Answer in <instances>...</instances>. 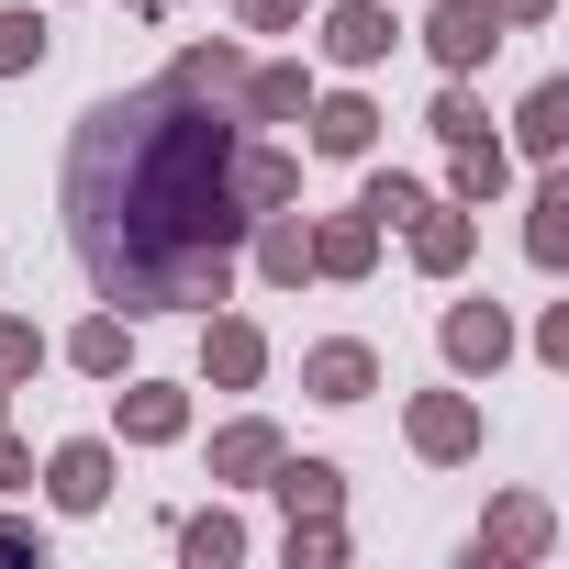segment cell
I'll list each match as a JSON object with an SVG mask.
<instances>
[{
	"label": "cell",
	"mask_w": 569,
	"mask_h": 569,
	"mask_svg": "<svg viewBox=\"0 0 569 569\" xmlns=\"http://www.w3.org/2000/svg\"><path fill=\"white\" fill-rule=\"evenodd\" d=\"M436 134H447V146H469V134H480V101H469V90H447V101H436Z\"/></svg>",
	"instance_id": "83f0119b"
},
{
	"label": "cell",
	"mask_w": 569,
	"mask_h": 569,
	"mask_svg": "<svg viewBox=\"0 0 569 569\" xmlns=\"http://www.w3.org/2000/svg\"><path fill=\"white\" fill-rule=\"evenodd\" d=\"M223 190H234V212L257 223V212H279V201L302 190V168L279 157V146H234V179H223Z\"/></svg>",
	"instance_id": "8992f818"
},
{
	"label": "cell",
	"mask_w": 569,
	"mask_h": 569,
	"mask_svg": "<svg viewBox=\"0 0 569 569\" xmlns=\"http://www.w3.org/2000/svg\"><path fill=\"white\" fill-rule=\"evenodd\" d=\"M46 57V23L34 12H0V68H34Z\"/></svg>",
	"instance_id": "4316f807"
},
{
	"label": "cell",
	"mask_w": 569,
	"mask_h": 569,
	"mask_svg": "<svg viewBox=\"0 0 569 569\" xmlns=\"http://www.w3.org/2000/svg\"><path fill=\"white\" fill-rule=\"evenodd\" d=\"M34 369H46V336L23 313H0V380H34Z\"/></svg>",
	"instance_id": "484cf974"
},
{
	"label": "cell",
	"mask_w": 569,
	"mask_h": 569,
	"mask_svg": "<svg viewBox=\"0 0 569 569\" xmlns=\"http://www.w3.org/2000/svg\"><path fill=\"white\" fill-rule=\"evenodd\" d=\"M179 425H190V402H179L168 380H134V391H123V436H134V447H168Z\"/></svg>",
	"instance_id": "5bb4252c"
},
{
	"label": "cell",
	"mask_w": 569,
	"mask_h": 569,
	"mask_svg": "<svg viewBox=\"0 0 569 569\" xmlns=\"http://www.w3.org/2000/svg\"><path fill=\"white\" fill-rule=\"evenodd\" d=\"M257 369H268V336H257L246 313H212V336H201V380H212V391H257Z\"/></svg>",
	"instance_id": "3957f363"
},
{
	"label": "cell",
	"mask_w": 569,
	"mask_h": 569,
	"mask_svg": "<svg viewBox=\"0 0 569 569\" xmlns=\"http://www.w3.org/2000/svg\"><path fill=\"white\" fill-rule=\"evenodd\" d=\"M234 112L157 79L134 101H101L68 146V234L101 279V302L146 313L157 268L179 246H234L246 212H234Z\"/></svg>",
	"instance_id": "6da1fadb"
},
{
	"label": "cell",
	"mask_w": 569,
	"mask_h": 569,
	"mask_svg": "<svg viewBox=\"0 0 569 569\" xmlns=\"http://www.w3.org/2000/svg\"><path fill=\"white\" fill-rule=\"evenodd\" d=\"M369 257H380V223H369V212H336V223H313V268H325V279H358Z\"/></svg>",
	"instance_id": "7c38bea8"
},
{
	"label": "cell",
	"mask_w": 569,
	"mask_h": 569,
	"mask_svg": "<svg viewBox=\"0 0 569 569\" xmlns=\"http://www.w3.org/2000/svg\"><path fill=\"white\" fill-rule=\"evenodd\" d=\"M402 34H391V12H380V0H347V12H325V57L336 68H380Z\"/></svg>",
	"instance_id": "52a82bcc"
},
{
	"label": "cell",
	"mask_w": 569,
	"mask_h": 569,
	"mask_svg": "<svg viewBox=\"0 0 569 569\" xmlns=\"http://www.w3.org/2000/svg\"><path fill=\"white\" fill-rule=\"evenodd\" d=\"M134 12H168V0H134Z\"/></svg>",
	"instance_id": "d6a6232c"
},
{
	"label": "cell",
	"mask_w": 569,
	"mask_h": 569,
	"mask_svg": "<svg viewBox=\"0 0 569 569\" xmlns=\"http://www.w3.org/2000/svg\"><path fill=\"white\" fill-rule=\"evenodd\" d=\"M268 469H279V436L268 425H223L212 436V480H268Z\"/></svg>",
	"instance_id": "d6986e66"
},
{
	"label": "cell",
	"mask_w": 569,
	"mask_h": 569,
	"mask_svg": "<svg viewBox=\"0 0 569 569\" xmlns=\"http://www.w3.org/2000/svg\"><path fill=\"white\" fill-rule=\"evenodd\" d=\"M168 79H179V90H201V101H234V90H246V57H234V46H190Z\"/></svg>",
	"instance_id": "ffe728a7"
},
{
	"label": "cell",
	"mask_w": 569,
	"mask_h": 569,
	"mask_svg": "<svg viewBox=\"0 0 569 569\" xmlns=\"http://www.w3.org/2000/svg\"><path fill=\"white\" fill-rule=\"evenodd\" d=\"M447 190H458V201H491V190H502V146H491V134H469V146H458V168H447Z\"/></svg>",
	"instance_id": "cb8c5ba5"
},
{
	"label": "cell",
	"mask_w": 569,
	"mask_h": 569,
	"mask_svg": "<svg viewBox=\"0 0 569 569\" xmlns=\"http://www.w3.org/2000/svg\"><path fill=\"white\" fill-rule=\"evenodd\" d=\"M402 234H413V268H436V279H458V268H469V246H480V223H469V212H436V201H425Z\"/></svg>",
	"instance_id": "30bf717a"
},
{
	"label": "cell",
	"mask_w": 569,
	"mask_h": 569,
	"mask_svg": "<svg viewBox=\"0 0 569 569\" xmlns=\"http://www.w3.org/2000/svg\"><path fill=\"white\" fill-rule=\"evenodd\" d=\"M279 502H291V513H336L347 502V469L336 458H279Z\"/></svg>",
	"instance_id": "e0dca14e"
},
{
	"label": "cell",
	"mask_w": 569,
	"mask_h": 569,
	"mask_svg": "<svg viewBox=\"0 0 569 569\" xmlns=\"http://www.w3.org/2000/svg\"><path fill=\"white\" fill-rule=\"evenodd\" d=\"M536 547H547V502H502V513L480 525V547H469V558L491 569V558H536Z\"/></svg>",
	"instance_id": "9a60e30c"
},
{
	"label": "cell",
	"mask_w": 569,
	"mask_h": 569,
	"mask_svg": "<svg viewBox=\"0 0 569 569\" xmlns=\"http://www.w3.org/2000/svg\"><path fill=\"white\" fill-rule=\"evenodd\" d=\"M513 134H525V157H558L569 146V79H536L525 112H513Z\"/></svg>",
	"instance_id": "4fadbf2b"
},
{
	"label": "cell",
	"mask_w": 569,
	"mask_h": 569,
	"mask_svg": "<svg viewBox=\"0 0 569 569\" xmlns=\"http://www.w3.org/2000/svg\"><path fill=\"white\" fill-rule=\"evenodd\" d=\"M68 358H79L90 380H112V369H123V313H90V325L68 336Z\"/></svg>",
	"instance_id": "d4e9b609"
},
{
	"label": "cell",
	"mask_w": 569,
	"mask_h": 569,
	"mask_svg": "<svg viewBox=\"0 0 569 569\" xmlns=\"http://www.w3.org/2000/svg\"><path fill=\"white\" fill-rule=\"evenodd\" d=\"M525 212H536V223H525V257H536V268H558V257H569V179H536V201H525Z\"/></svg>",
	"instance_id": "ac0fdd59"
},
{
	"label": "cell",
	"mask_w": 569,
	"mask_h": 569,
	"mask_svg": "<svg viewBox=\"0 0 569 569\" xmlns=\"http://www.w3.org/2000/svg\"><path fill=\"white\" fill-rule=\"evenodd\" d=\"M425 46H436V68H447V79H469V68H491L502 23L480 12V0H436V12H425Z\"/></svg>",
	"instance_id": "7a4b0ae2"
},
{
	"label": "cell",
	"mask_w": 569,
	"mask_h": 569,
	"mask_svg": "<svg viewBox=\"0 0 569 569\" xmlns=\"http://www.w3.org/2000/svg\"><path fill=\"white\" fill-rule=\"evenodd\" d=\"M23 480H34V458H23L12 436H0V491H23Z\"/></svg>",
	"instance_id": "4dcf8cb0"
},
{
	"label": "cell",
	"mask_w": 569,
	"mask_h": 569,
	"mask_svg": "<svg viewBox=\"0 0 569 569\" xmlns=\"http://www.w3.org/2000/svg\"><path fill=\"white\" fill-rule=\"evenodd\" d=\"M413 447H425V458H480V402L425 391V402H413Z\"/></svg>",
	"instance_id": "ba28073f"
},
{
	"label": "cell",
	"mask_w": 569,
	"mask_h": 569,
	"mask_svg": "<svg viewBox=\"0 0 569 569\" xmlns=\"http://www.w3.org/2000/svg\"><path fill=\"white\" fill-rule=\"evenodd\" d=\"M447 358H458V369H502V358H513L502 302H458V313H447Z\"/></svg>",
	"instance_id": "8fae6325"
},
{
	"label": "cell",
	"mask_w": 569,
	"mask_h": 569,
	"mask_svg": "<svg viewBox=\"0 0 569 569\" xmlns=\"http://www.w3.org/2000/svg\"><path fill=\"white\" fill-rule=\"evenodd\" d=\"M302 101H313L302 68H246V90H234V112H257V123H291Z\"/></svg>",
	"instance_id": "2e32d148"
},
{
	"label": "cell",
	"mask_w": 569,
	"mask_h": 569,
	"mask_svg": "<svg viewBox=\"0 0 569 569\" xmlns=\"http://www.w3.org/2000/svg\"><path fill=\"white\" fill-rule=\"evenodd\" d=\"M46 491H57L68 513H90V502H112V447H101V436H68V447L46 458Z\"/></svg>",
	"instance_id": "5b68a950"
},
{
	"label": "cell",
	"mask_w": 569,
	"mask_h": 569,
	"mask_svg": "<svg viewBox=\"0 0 569 569\" xmlns=\"http://www.w3.org/2000/svg\"><path fill=\"white\" fill-rule=\"evenodd\" d=\"M257 268L302 291V279H313V234H302V223H268V234H257Z\"/></svg>",
	"instance_id": "603a6c76"
},
{
	"label": "cell",
	"mask_w": 569,
	"mask_h": 569,
	"mask_svg": "<svg viewBox=\"0 0 569 569\" xmlns=\"http://www.w3.org/2000/svg\"><path fill=\"white\" fill-rule=\"evenodd\" d=\"M302 123H313V146H325V157H369V146H380V112H369L358 90H336V101H302Z\"/></svg>",
	"instance_id": "9c48e42d"
},
{
	"label": "cell",
	"mask_w": 569,
	"mask_h": 569,
	"mask_svg": "<svg viewBox=\"0 0 569 569\" xmlns=\"http://www.w3.org/2000/svg\"><path fill=\"white\" fill-rule=\"evenodd\" d=\"M179 558H190V569H234V558H246V525H234V513H190V525H179Z\"/></svg>",
	"instance_id": "44dd1931"
},
{
	"label": "cell",
	"mask_w": 569,
	"mask_h": 569,
	"mask_svg": "<svg viewBox=\"0 0 569 569\" xmlns=\"http://www.w3.org/2000/svg\"><path fill=\"white\" fill-rule=\"evenodd\" d=\"M358 212H369V223L391 234V223H413V212H425V179H402V168H380V179L358 190Z\"/></svg>",
	"instance_id": "7402d4cb"
},
{
	"label": "cell",
	"mask_w": 569,
	"mask_h": 569,
	"mask_svg": "<svg viewBox=\"0 0 569 569\" xmlns=\"http://www.w3.org/2000/svg\"><path fill=\"white\" fill-rule=\"evenodd\" d=\"M246 23H257V34H291V23H302V0H246Z\"/></svg>",
	"instance_id": "f1b7e54d"
},
{
	"label": "cell",
	"mask_w": 569,
	"mask_h": 569,
	"mask_svg": "<svg viewBox=\"0 0 569 569\" xmlns=\"http://www.w3.org/2000/svg\"><path fill=\"white\" fill-rule=\"evenodd\" d=\"M0 547H12V558H34V525H23V513H0Z\"/></svg>",
	"instance_id": "1f68e13d"
},
{
	"label": "cell",
	"mask_w": 569,
	"mask_h": 569,
	"mask_svg": "<svg viewBox=\"0 0 569 569\" xmlns=\"http://www.w3.org/2000/svg\"><path fill=\"white\" fill-rule=\"evenodd\" d=\"M302 391H313V402H369V391H380V358H369L358 336H336V347L302 358Z\"/></svg>",
	"instance_id": "277c9868"
},
{
	"label": "cell",
	"mask_w": 569,
	"mask_h": 569,
	"mask_svg": "<svg viewBox=\"0 0 569 569\" xmlns=\"http://www.w3.org/2000/svg\"><path fill=\"white\" fill-rule=\"evenodd\" d=\"M491 23H547V0H480Z\"/></svg>",
	"instance_id": "f546056e"
}]
</instances>
